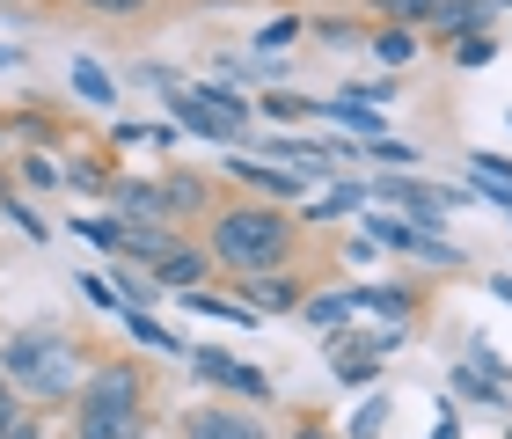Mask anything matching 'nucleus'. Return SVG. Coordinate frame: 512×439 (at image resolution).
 I'll return each instance as SVG.
<instances>
[{"instance_id":"f257e3e1","label":"nucleus","mask_w":512,"mask_h":439,"mask_svg":"<svg viewBox=\"0 0 512 439\" xmlns=\"http://www.w3.org/2000/svg\"><path fill=\"white\" fill-rule=\"evenodd\" d=\"M213 257L227 271H278L293 257V220L286 213H271V205H235V213H220L213 220Z\"/></svg>"},{"instance_id":"f03ea898","label":"nucleus","mask_w":512,"mask_h":439,"mask_svg":"<svg viewBox=\"0 0 512 439\" xmlns=\"http://www.w3.org/2000/svg\"><path fill=\"white\" fill-rule=\"evenodd\" d=\"M0 374L15 381V396H37V403H59V396H74V388L88 381L81 352L66 337H52V330L8 337V344H0Z\"/></svg>"},{"instance_id":"7ed1b4c3","label":"nucleus","mask_w":512,"mask_h":439,"mask_svg":"<svg viewBox=\"0 0 512 439\" xmlns=\"http://www.w3.org/2000/svg\"><path fill=\"white\" fill-rule=\"evenodd\" d=\"M169 103H176V125L198 132V140H213V147H235L249 132V118H256V103H242L235 88H220V81H183Z\"/></svg>"},{"instance_id":"20e7f679","label":"nucleus","mask_w":512,"mask_h":439,"mask_svg":"<svg viewBox=\"0 0 512 439\" xmlns=\"http://www.w3.org/2000/svg\"><path fill=\"white\" fill-rule=\"evenodd\" d=\"M366 242H388V249H403V257H417V264H439V271H454V264H461V249L439 235V227L395 220V213H381V205H366Z\"/></svg>"},{"instance_id":"39448f33","label":"nucleus","mask_w":512,"mask_h":439,"mask_svg":"<svg viewBox=\"0 0 512 439\" xmlns=\"http://www.w3.org/2000/svg\"><path fill=\"white\" fill-rule=\"evenodd\" d=\"M139 366H125V359H110V366H96V374L81 381V418H103V410H139Z\"/></svg>"},{"instance_id":"423d86ee","label":"nucleus","mask_w":512,"mask_h":439,"mask_svg":"<svg viewBox=\"0 0 512 439\" xmlns=\"http://www.w3.org/2000/svg\"><path fill=\"white\" fill-rule=\"evenodd\" d=\"M191 374H198L205 388H235V396H256V403L271 396V381L256 374V366H242V359H227V352H191Z\"/></svg>"},{"instance_id":"0eeeda50","label":"nucleus","mask_w":512,"mask_h":439,"mask_svg":"<svg viewBox=\"0 0 512 439\" xmlns=\"http://www.w3.org/2000/svg\"><path fill=\"white\" fill-rule=\"evenodd\" d=\"M491 8H498V0H439V8H432V30H439V37L491 30Z\"/></svg>"},{"instance_id":"6e6552de","label":"nucleus","mask_w":512,"mask_h":439,"mask_svg":"<svg viewBox=\"0 0 512 439\" xmlns=\"http://www.w3.org/2000/svg\"><path fill=\"white\" fill-rule=\"evenodd\" d=\"M191 439H264V425L242 410H191Z\"/></svg>"},{"instance_id":"1a4fd4ad","label":"nucleus","mask_w":512,"mask_h":439,"mask_svg":"<svg viewBox=\"0 0 512 439\" xmlns=\"http://www.w3.org/2000/svg\"><path fill=\"white\" fill-rule=\"evenodd\" d=\"M191 279H205V249H191V242H176L169 257L154 264V286H176V293H191Z\"/></svg>"},{"instance_id":"9d476101","label":"nucleus","mask_w":512,"mask_h":439,"mask_svg":"<svg viewBox=\"0 0 512 439\" xmlns=\"http://www.w3.org/2000/svg\"><path fill=\"white\" fill-rule=\"evenodd\" d=\"M352 315H381V322H410V293H395V286H352Z\"/></svg>"},{"instance_id":"9b49d317","label":"nucleus","mask_w":512,"mask_h":439,"mask_svg":"<svg viewBox=\"0 0 512 439\" xmlns=\"http://www.w3.org/2000/svg\"><path fill=\"white\" fill-rule=\"evenodd\" d=\"M74 439H147V418L139 410H103V418H81Z\"/></svg>"},{"instance_id":"f8f14e48","label":"nucleus","mask_w":512,"mask_h":439,"mask_svg":"<svg viewBox=\"0 0 512 439\" xmlns=\"http://www.w3.org/2000/svg\"><path fill=\"white\" fill-rule=\"evenodd\" d=\"M66 81H74V96H81V103H96V110L118 103V81H110L96 59H74V74H66Z\"/></svg>"},{"instance_id":"ddd939ff","label":"nucleus","mask_w":512,"mask_h":439,"mask_svg":"<svg viewBox=\"0 0 512 439\" xmlns=\"http://www.w3.org/2000/svg\"><path fill=\"white\" fill-rule=\"evenodd\" d=\"M242 293H249V308H300L293 279H278V271H249V279H242Z\"/></svg>"},{"instance_id":"4468645a","label":"nucleus","mask_w":512,"mask_h":439,"mask_svg":"<svg viewBox=\"0 0 512 439\" xmlns=\"http://www.w3.org/2000/svg\"><path fill=\"white\" fill-rule=\"evenodd\" d=\"M300 315H308L315 330L344 337V330H352V293H315V300H308V308H300Z\"/></svg>"},{"instance_id":"2eb2a0df","label":"nucleus","mask_w":512,"mask_h":439,"mask_svg":"<svg viewBox=\"0 0 512 439\" xmlns=\"http://www.w3.org/2000/svg\"><path fill=\"white\" fill-rule=\"evenodd\" d=\"M374 205V191L366 183H337V191H322L315 205H308V220H337V213H366Z\"/></svg>"},{"instance_id":"dca6fc26","label":"nucleus","mask_w":512,"mask_h":439,"mask_svg":"<svg viewBox=\"0 0 512 439\" xmlns=\"http://www.w3.org/2000/svg\"><path fill=\"white\" fill-rule=\"evenodd\" d=\"M242 183H256L264 198H300V176H286V169H256V161H227Z\"/></svg>"},{"instance_id":"f3484780","label":"nucleus","mask_w":512,"mask_h":439,"mask_svg":"<svg viewBox=\"0 0 512 439\" xmlns=\"http://www.w3.org/2000/svg\"><path fill=\"white\" fill-rule=\"evenodd\" d=\"M366 44H374V59H381V66H410V52H417V30H403V22H388V30H374Z\"/></svg>"},{"instance_id":"a211bd4d","label":"nucleus","mask_w":512,"mask_h":439,"mask_svg":"<svg viewBox=\"0 0 512 439\" xmlns=\"http://www.w3.org/2000/svg\"><path fill=\"white\" fill-rule=\"evenodd\" d=\"M454 396H469V403H505V381H491L483 366L461 359V366H454Z\"/></svg>"},{"instance_id":"6ab92c4d","label":"nucleus","mask_w":512,"mask_h":439,"mask_svg":"<svg viewBox=\"0 0 512 439\" xmlns=\"http://www.w3.org/2000/svg\"><path fill=\"white\" fill-rule=\"evenodd\" d=\"M388 418H395V396H366V403L352 410V432H344V439H381Z\"/></svg>"},{"instance_id":"aec40b11","label":"nucleus","mask_w":512,"mask_h":439,"mask_svg":"<svg viewBox=\"0 0 512 439\" xmlns=\"http://www.w3.org/2000/svg\"><path fill=\"white\" fill-rule=\"evenodd\" d=\"M256 110L278 125H293V118H315V96H293V88H271V96H256Z\"/></svg>"},{"instance_id":"412c9836","label":"nucleus","mask_w":512,"mask_h":439,"mask_svg":"<svg viewBox=\"0 0 512 439\" xmlns=\"http://www.w3.org/2000/svg\"><path fill=\"white\" fill-rule=\"evenodd\" d=\"M330 366H337L344 388H366V381H374V366H381V352H374V344H359V352H337Z\"/></svg>"},{"instance_id":"4be33fe9","label":"nucleus","mask_w":512,"mask_h":439,"mask_svg":"<svg viewBox=\"0 0 512 439\" xmlns=\"http://www.w3.org/2000/svg\"><path fill=\"white\" fill-rule=\"evenodd\" d=\"M293 37H300V15H278V22H264V30H256V59H278Z\"/></svg>"},{"instance_id":"5701e85b","label":"nucleus","mask_w":512,"mask_h":439,"mask_svg":"<svg viewBox=\"0 0 512 439\" xmlns=\"http://www.w3.org/2000/svg\"><path fill=\"white\" fill-rule=\"evenodd\" d=\"M125 330H132L139 344H154V352H183V337H169L154 315H139V308H125Z\"/></svg>"},{"instance_id":"b1692460","label":"nucleus","mask_w":512,"mask_h":439,"mask_svg":"<svg viewBox=\"0 0 512 439\" xmlns=\"http://www.w3.org/2000/svg\"><path fill=\"white\" fill-rule=\"evenodd\" d=\"M491 59H498V37H491V30L454 37V66H491Z\"/></svg>"},{"instance_id":"393cba45","label":"nucleus","mask_w":512,"mask_h":439,"mask_svg":"<svg viewBox=\"0 0 512 439\" xmlns=\"http://www.w3.org/2000/svg\"><path fill=\"white\" fill-rule=\"evenodd\" d=\"M374 8H381V22H403V30H417V22H432L439 0H374Z\"/></svg>"},{"instance_id":"a878e982","label":"nucleus","mask_w":512,"mask_h":439,"mask_svg":"<svg viewBox=\"0 0 512 439\" xmlns=\"http://www.w3.org/2000/svg\"><path fill=\"white\" fill-rule=\"evenodd\" d=\"M366 154H374L388 176H410V161H417V147H403V140H366Z\"/></svg>"},{"instance_id":"bb28decb","label":"nucleus","mask_w":512,"mask_h":439,"mask_svg":"<svg viewBox=\"0 0 512 439\" xmlns=\"http://www.w3.org/2000/svg\"><path fill=\"white\" fill-rule=\"evenodd\" d=\"M198 198H205V191H198L191 176H169V183H161V213H191Z\"/></svg>"},{"instance_id":"cd10ccee","label":"nucleus","mask_w":512,"mask_h":439,"mask_svg":"<svg viewBox=\"0 0 512 439\" xmlns=\"http://www.w3.org/2000/svg\"><path fill=\"white\" fill-rule=\"evenodd\" d=\"M81 8H96V15H139L147 0H81Z\"/></svg>"},{"instance_id":"c85d7f7f","label":"nucleus","mask_w":512,"mask_h":439,"mask_svg":"<svg viewBox=\"0 0 512 439\" xmlns=\"http://www.w3.org/2000/svg\"><path fill=\"white\" fill-rule=\"evenodd\" d=\"M425 439H461V425H454V410H447V403H439V425H432Z\"/></svg>"},{"instance_id":"c756f323","label":"nucleus","mask_w":512,"mask_h":439,"mask_svg":"<svg viewBox=\"0 0 512 439\" xmlns=\"http://www.w3.org/2000/svg\"><path fill=\"white\" fill-rule=\"evenodd\" d=\"M8 439H37V425H30V418H15V425H8Z\"/></svg>"},{"instance_id":"7c9ffc66","label":"nucleus","mask_w":512,"mask_h":439,"mask_svg":"<svg viewBox=\"0 0 512 439\" xmlns=\"http://www.w3.org/2000/svg\"><path fill=\"white\" fill-rule=\"evenodd\" d=\"M15 418H22V410H15V403H0V439H8V425H15Z\"/></svg>"},{"instance_id":"2f4dec72","label":"nucleus","mask_w":512,"mask_h":439,"mask_svg":"<svg viewBox=\"0 0 512 439\" xmlns=\"http://www.w3.org/2000/svg\"><path fill=\"white\" fill-rule=\"evenodd\" d=\"M293 439H330V432H322V425H300V432H293Z\"/></svg>"},{"instance_id":"473e14b6","label":"nucleus","mask_w":512,"mask_h":439,"mask_svg":"<svg viewBox=\"0 0 512 439\" xmlns=\"http://www.w3.org/2000/svg\"><path fill=\"white\" fill-rule=\"evenodd\" d=\"M0 198H8V191H0Z\"/></svg>"}]
</instances>
